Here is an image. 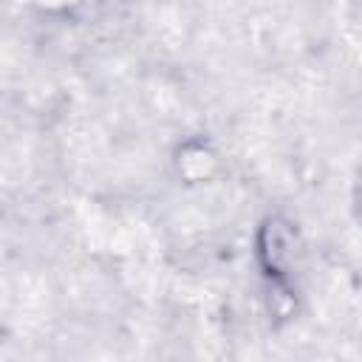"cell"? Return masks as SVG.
I'll return each mask as SVG.
<instances>
[{"label":"cell","mask_w":362,"mask_h":362,"mask_svg":"<svg viewBox=\"0 0 362 362\" xmlns=\"http://www.w3.org/2000/svg\"><path fill=\"white\" fill-rule=\"evenodd\" d=\"M354 206H356V215H359V221H362V181H359V187H356V198H354Z\"/></svg>","instance_id":"obj_2"},{"label":"cell","mask_w":362,"mask_h":362,"mask_svg":"<svg viewBox=\"0 0 362 362\" xmlns=\"http://www.w3.org/2000/svg\"><path fill=\"white\" fill-rule=\"evenodd\" d=\"M297 252V232L286 218H266L255 238V255L263 274L272 283H283L294 263Z\"/></svg>","instance_id":"obj_1"}]
</instances>
